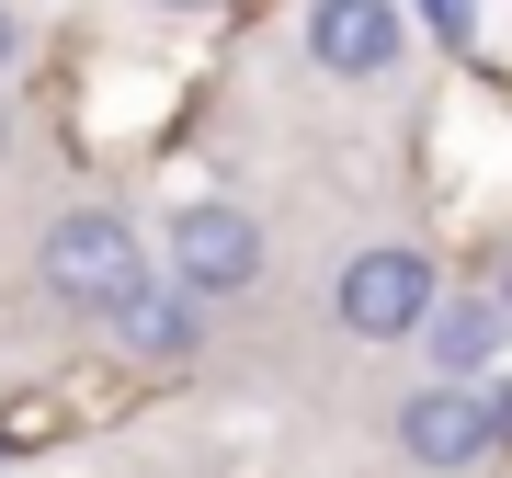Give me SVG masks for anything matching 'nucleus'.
<instances>
[{
  "label": "nucleus",
  "mask_w": 512,
  "mask_h": 478,
  "mask_svg": "<svg viewBox=\"0 0 512 478\" xmlns=\"http://www.w3.org/2000/svg\"><path fill=\"white\" fill-rule=\"evenodd\" d=\"M35 285H46V308H69V319H114L137 285H160V251H148V228L114 217V205H69V217L35 239Z\"/></svg>",
  "instance_id": "1"
},
{
  "label": "nucleus",
  "mask_w": 512,
  "mask_h": 478,
  "mask_svg": "<svg viewBox=\"0 0 512 478\" xmlns=\"http://www.w3.org/2000/svg\"><path fill=\"white\" fill-rule=\"evenodd\" d=\"M387 444L421 467V478H467L512 444V399L490 376H421L399 410H387Z\"/></svg>",
  "instance_id": "2"
},
{
  "label": "nucleus",
  "mask_w": 512,
  "mask_h": 478,
  "mask_svg": "<svg viewBox=\"0 0 512 478\" xmlns=\"http://www.w3.org/2000/svg\"><path fill=\"white\" fill-rule=\"evenodd\" d=\"M433 296H444V262H433V251H410V239H365V251L330 274V319H342L353 342H421Z\"/></svg>",
  "instance_id": "3"
},
{
  "label": "nucleus",
  "mask_w": 512,
  "mask_h": 478,
  "mask_svg": "<svg viewBox=\"0 0 512 478\" xmlns=\"http://www.w3.org/2000/svg\"><path fill=\"white\" fill-rule=\"evenodd\" d=\"M160 274L205 296V308H239V296L262 285V217L251 205H228V194H194V205H171V228H160Z\"/></svg>",
  "instance_id": "4"
},
{
  "label": "nucleus",
  "mask_w": 512,
  "mask_h": 478,
  "mask_svg": "<svg viewBox=\"0 0 512 478\" xmlns=\"http://www.w3.org/2000/svg\"><path fill=\"white\" fill-rule=\"evenodd\" d=\"M410 0H308V69L330 80H399Z\"/></svg>",
  "instance_id": "5"
},
{
  "label": "nucleus",
  "mask_w": 512,
  "mask_h": 478,
  "mask_svg": "<svg viewBox=\"0 0 512 478\" xmlns=\"http://www.w3.org/2000/svg\"><path fill=\"white\" fill-rule=\"evenodd\" d=\"M501 353H512V308L490 285H444L433 319H421V365L433 376H490Z\"/></svg>",
  "instance_id": "6"
},
{
  "label": "nucleus",
  "mask_w": 512,
  "mask_h": 478,
  "mask_svg": "<svg viewBox=\"0 0 512 478\" xmlns=\"http://www.w3.org/2000/svg\"><path fill=\"white\" fill-rule=\"evenodd\" d=\"M103 331L126 342V365H194V353H205V296H183V285L160 274V285H137Z\"/></svg>",
  "instance_id": "7"
},
{
  "label": "nucleus",
  "mask_w": 512,
  "mask_h": 478,
  "mask_svg": "<svg viewBox=\"0 0 512 478\" xmlns=\"http://www.w3.org/2000/svg\"><path fill=\"white\" fill-rule=\"evenodd\" d=\"M410 23L444 35V46H467V35H478V0H410Z\"/></svg>",
  "instance_id": "8"
},
{
  "label": "nucleus",
  "mask_w": 512,
  "mask_h": 478,
  "mask_svg": "<svg viewBox=\"0 0 512 478\" xmlns=\"http://www.w3.org/2000/svg\"><path fill=\"white\" fill-rule=\"evenodd\" d=\"M12 57H23V23H12V0H0V69H12Z\"/></svg>",
  "instance_id": "9"
},
{
  "label": "nucleus",
  "mask_w": 512,
  "mask_h": 478,
  "mask_svg": "<svg viewBox=\"0 0 512 478\" xmlns=\"http://www.w3.org/2000/svg\"><path fill=\"white\" fill-rule=\"evenodd\" d=\"M490 296H501V308H512V251H501V262H490Z\"/></svg>",
  "instance_id": "10"
},
{
  "label": "nucleus",
  "mask_w": 512,
  "mask_h": 478,
  "mask_svg": "<svg viewBox=\"0 0 512 478\" xmlns=\"http://www.w3.org/2000/svg\"><path fill=\"white\" fill-rule=\"evenodd\" d=\"M160 12H205V0H160Z\"/></svg>",
  "instance_id": "11"
},
{
  "label": "nucleus",
  "mask_w": 512,
  "mask_h": 478,
  "mask_svg": "<svg viewBox=\"0 0 512 478\" xmlns=\"http://www.w3.org/2000/svg\"><path fill=\"white\" fill-rule=\"evenodd\" d=\"M0 148H12V114H0Z\"/></svg>",
  "instance_id": "12"
}]
</instances>
